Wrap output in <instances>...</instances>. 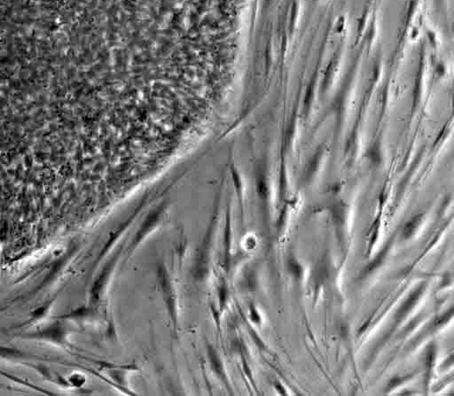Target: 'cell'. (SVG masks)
<instances>
[{"mask_svg":"<svg viewBox=\"0 0 454 396\" xmlns=\"http://www.w3.org/2000/svg\"><path fill=\"white\" fill-rule=\"evenodd\" d=\"M93 306H81L75 310L67 312L66 314L60 315L59 319H83L86 318L92 315Z\"/></svg>","mask_w":454,"mask_h":396,"instance_id":"obj_9","label":"cell"},{"mask_svg":"<svg viewBox=\"0 0 454 396\" xmlns=\"http://www.w3.org/2000/svg\"><path fill=\"white\" fill-rule=\"evenodd\" d=\"M216 298L217 300L214 301V303L218 311L223 315L227 310L229 302L231 301V290L227 278L225 277L218 278L216 287Z\"/></svg>","mask_w":454,"mask_h":396,"instance_id":"obj_6","label":"cell"},{"mask_svg":"<svg viewBox=\"0 0 454 396\" xmlns=\"http://www.w3.org/2000/svg\"><path fill=\"white\" fill-rule=\"evenodd\" d=\"M123 247H119L118 249L114 252L111 257L105 262L102 268L99 271L98 275L91 283L90 291H89V302L90 305L95 306L101 301L102 297L104 296L105 292L109 287V283L112 279L114 274L119 264V261L122 257Z\"/></svg>","mask_w":454,"mask_h":396,"instance_id":"obj_2","label":"cell"},{"mask_svg":"<svg viewBox=\"0 0 454 396\" xmlns=\"http://www.w3.org/2000/svg\"><path fill=\"white\" fill-rule=\"evenodd\" d=\"M287 269L290 275H292V277L297 280L302 279L304 277V268L302 264L295 258H289L287 260Z\"/></svg>","mask_w":454,"mask_h":396,"instance_id":"obj_11","label":"cell"},{"mask_svg":"<svg viewBox=\"0 0 454 396\" xmlns=\"http://www.w3.org/2000/svg\"><path fill=\"white\" fill-rule=\"evenodd\" d=\"M155 279L164 309L172 327L173 334L177 338L179 328V298L176 283L164 262L156 266Z\"/></svg>","mask_w":454,"mask_h":396,"instance_id":"obj_1","label":"cell"},{"mask_svg":"<svg viewBox=\"0 0 454 396\" xmlns=\"http://www.w3.org/2000/svg\"><path fill=\"white\" fill-rule=\"evenodd\" d=\"M55 301V299L47 301L44 304L38 306L35 310H32L31 312H30V315H29V318L23 324H28V323L36 322V321H38L40 319L44 318L46 315L50 312L51 309L54 305Z\"/></svg>","mask_w":454,"mask_h":396,"instance_id":"obj_8","label":"cell"},{"mask_svg":"<svg viewBox=\"0 0 454 396\" xmlns=\"http://www.w3.org/2000/svg\"><path fill=\"white\" fill-rule=\"evenodd\" d=\"M248 317H249V321L250 323H253L255 325H261L262 323V317H261V314L259 312L257 308L255 306V304L251 303L250 307H249V315H248Z\"/></svg>","mask_w":454,"mask_h":396,"instance_id":"obj_12","label":"cell"},{"mask_svg":"<svg viewBox=\"0 0 454 396\" xmlns=\"http://www.w3.org/2000/svg\"><path fill=\"white\" fill-rule=\"evenodd\" d=\"M206 356L209 363V369L212 373L217 377L230 395H234L232 382L227 373L222 355L211 343L208 342H206Z\"/></svg>","mask_w":454,"mask_h":396,"instance_id":"obj_4","label":"cell"},{"mask_svg":"<svg viewBox=\"0 0 454 396\" xmlns=\"http://www.w3.org/2000/svg\"><path fill=\"white\" fill-rule=\"evenodd\" d=\"M161 214H162V210H155L154 212L150 213L145 223L142 224L141 229L138 231L135 237L132 239V243L127 247L128 258L132 256V254L136 250L137 247L141 245V242L143 241L145 236L152 230V227L154 228V226H155V224L161 218Z\"/></svg>","mask_w":454,"mask_h":396,"instance_id":"obj_5","label":"cell"},{"mask_svg":"<svg viewBox=\"0 0 454 396\" xmlns=\"http://www.w3.org/2000/svg\"><path fill=\"white\" fill-rule=\"evenodd\" d=\"M275 389L278 390V391H282L281 392V395H286V393L285 392V388L282 387V384H280L279 382L275 383Z\"/></svg>","mask_w":454,"mask_h":396,"instance_id":"obj_15","label":"cell"},{"mask_svg":"<svg viewBox=\"0 0 454 396\" xmlns=\"http://www.w3.org/2000/svg\"><path fill=\"white\" fill-rule=\"evenodd\" d=\"M0 358L7 360H44L46 358L38 355H30L14 346L0 345Z\"/></svg>","mask_w":454,"mask_h":396,"instance_id":"obj_7","label":"cell"},{"mask_svg":"<svg viewBox=\"0 0 454 396\" xmlns=\"http://www.w3.org/2000/svg\"><path fill=\"white\" fill-rule=\"evenodd\" d=\"M6 310V308H4V309H1V310H0V312H2V311H4V310Z\"/></svg>","mask_w":454,"mask_h":396,"instance_id":"obj_16","label":"cell"},{"mask_svg":"<svg viewBox=\"0 0 454 396\" xmlns=\"http://www.w3.org/2000/svg\"><path fill=\"white\" fill-rule=\"evenodd\" d=\"M413 375H407V376H397L391 378V380L388 383L387 387V391H390L391 389H394L397 387H399L403 383L406 382L413 378Z\"/></svg>","mask_w":454,"mask_h":396,"instance_id":"obj_14","label":"cell"},{"mask_svg":"<svg viewBox=\"0 0 454 396\" xmlns=\"http://www.w3.org/2000/svg\"><path fill=\"white\" fill-rule=\"evenodd\" d=\"M68 381L70 387L80 388L85 385L86 378L85 377V375H82V374L73 373L68 377Z\"/></svg>","mask_w":454,"mask_h":396,"instance_id":"obj_13","label":"cell"},{"mask_svg":"<svg viewBox=\"0 0 454 396\" xmlns=\"http://www.w3.org/2000/svg\"><path fill=\"white\" fill-rule=\"evenodd\" d=\"M0 375L4 376L5 378H8L11 381H14V383H19L21 385H23L26 387H28L30 389H34V390H36V391L41 392L43 394L45 395H47V396H55L56 394L55 393H53V392L48 391L46 390L45 388H42V387H38V386H36L32 383L28 382L26 380H24L23 378H20L17 376H14V375H12V374L7 373V372H5V371H2L0 370Z\"/></svg>","mask_w":454,"mask_h":396,"instance_id":"obj_10","label":"cell"},{"mask_svg":"<svg viewBox=\"0 0 454 396\" xmlns=\"http://www.w3.org/2000/svg\"><path fill=\"white\" fill-rule=\"evenodd\" d=\"M67 335H68L67 328L62 325L61 323H55L43 328L41 330H38L36 332L24 333L23 335H20V338L26 339V340L51 342L55 345L66 346L68 345Z\"/></svg>","mask_w":454,"mask_h":396,"instance_id":"obj_3","label":"cell"}]
</instances>
